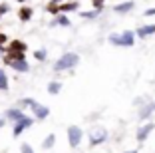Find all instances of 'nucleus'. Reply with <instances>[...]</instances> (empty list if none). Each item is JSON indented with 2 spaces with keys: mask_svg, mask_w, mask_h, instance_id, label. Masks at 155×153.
Returning <instances> with one entry per match:
<instances>
[{
  "mask_svg": "<svg viewBox=\"0 0 155 153\" xmlns=\"http://www.w3.org/2000/svg\"><path fill=\"white\" fill-rule=\"evenodd\" d=\"M110 42L115 46H125V48H129V46H133V42H135V34L133 32H123V34H111L110 36Z\"/></svg>",
  "mask_w": 155,
  "mask_h": 153,
  "instance_id": "nucleus-1",
  "label": "nucleus"
},
{
  "mask_svg": "<svg viewBox=\"0 0 155 153\" xmlns=\"http://www.w3.org/2000/svg\"><path fill=\"white\" fill-rule=\"evenodd\" d=\"M78 62H80V58H78V54H64L62 58L56 62V70H68V68H74L78 66Z\"/></svg>",
  "mask_w": 155,
  "mask_h": 153,
  "instance_id": "nucleus-2",
  "label": "nucleus"
},
{
  "mask_svg": "<svg viewBox=\"0 0 155 153\" xmlns=\"http://www.w3.org/2000/svg\"><path fill=\"white\" fill-rule=\"evenodd\" d=\"M22 105H30V108H32V111L36 113V117H40V119H44V117L50 113V111H48V108L36 104V101H32V99H22Z\"/></svg>",
  "mask_w": 155,
  "mask_h": 153,
  "instance_id": "nucleus-3",
  "label": "nucleus"
},
{
  "mask_svg": "<svg viewBox=\"0 0 155 153\" xmlns=\"http://www.w3.org/2000/svg\"><path fill=\"white\" fill-rule=\"evenodd\" d=\"M105 139H107V131H105V129H94L90 133V145H91V147L104 143Z\"/></svg>",
  "mask_w": 155,
  "mask_h": 153,
  "instance_id": "nucleus-4",
  "label": "nucleus"
},
{
  "mask_svg": "<svg viewBox=\"0 0 155 153\" xmlns=\"http://www.w3.org/2000/svg\"><path fill=\"white\" fill-rule=\"evenodd\" d=\"M68 139H70V145H72V147H78L80 141H82V129L76 127V125H72L68 129Z\"/></svg>",
  "mask_w": 155,
  "mask_h": 153,
  "instance_id": "nucleus-5",
  "label": "nucleus"
},
{
  "mask_svg": "<svg viewBox=\"0 0 155 153\" xmlns=\"http://www.w3.org/2000/svg\"><path fill=\"white\" fill-rule=\"evenodd\" d=\"M153 129H155V123H145V125H141V127H139V131H137V141L143 143V141L149 137V133Z\"/></svg>",
  "mask_w": 155,
  "mask_h": 153,
  "instance_id": "nucleus-6",
  "label": "nucleus"
},
{
  "mask_svg": "<svg viewBox=\"0 0 155 153\" xmlns=\"http://www.w3.org/2000/svg\"><path fill=\"white\" fill-rule=\"evenodd\" d=\"M4 62H6V64H10V66H12L14 70H18V72H26V70H28V64L24 62V60H10L8 56H6Z\"/></svg>",
  "mask_w": 155,
  "mask_h": 153,
  "instance_id": "nucleus-7",
  "label": "nucleus"
},
{
  "mask_svg": "<svg viewBox=\"0 0 155 153\" xmlns=\"http://www.w3.org/2000/svg\"><path fill=\"white\" fill-rule=\"evenodd\" d=\"M135 34H137L139 38H147V36H151V34H155V24H145V26H139Z\"/></svg>",
  "mask_w": 155,
  "mask_h": 153,
  "instance_id": "nucleus-8",
  "label": "nucleus"
},
{
  "mask_svg": "<svg viewBox=\"0 0 155 153\" xmlns=\"http://www.w3.org/2000/svg\"><path fill=\"white\" fill-rule=\"evenodd\" d=\"M30 125H32V119H30V117H22V119H20L18 123H16V127H14V135L18 137V135L22 133V131L26 129V127H30Z\"/></svg>",
  "mask_w": 155,
  "mask_h": 153,
  "instance_id": "nucleus-9",
  "label": "nucleus"
},
{
  "mask_svg": "<svg viewBox=\"0 0 155 153\" xmlns=\"http://www.w3.org/2000/svg\"><path fill=\"white\" fill-rule=\"evenodd\" d=\"M153 111H155V101H149L147 105H143V108L139 109V119H147Z\"/></svg>",
  "mask_w": 155,
  "mask_h": 153,
  "instance_id": "nucleus-10",
  "label": "nucleus"
},
{
  "mask_svg": "<svg viewBox=\"0 0 155 153\" xmlns=\"http://www.w3.org/2000/svg\"><path fill=\"white\" fill-rule=\"evenodd\" d=\"M129 10H133V2H123V4L115 6V12H119V14H125V12H129Z\"/></svg>",
  "mask_w": 155,
  "mask_h": 153,
  "instance_id": "nucleus-11",
  "label": "nucleus"
},
{
  "mask_svg": "<svg viewBox=\"0 0 155 153\" xmlns=\"http://www.w3.org/2000/svg\"><path fill=\"white\" fill-rule=\"evenodd\" d=\"M6 115H8L10 119H16V121H20V119L24 117V113H22V109H8V111H6Z\"/></svg>",
  "mask_w": 155,
  "mask_h": 153,
  "instance_id": "nucleus-12",
  "label": "nucleus"
},
{
  "mask_svg": "<svg viewBox=\"0 0 155 153\" xmlns=\"http://www.w3.org/2000/svg\"><path fill=\"white\" fill-rule=\"evenodd\" d=\"M10 50H14V52H24V50H26V44L20 42V40H16V42H12V48Z\"/></svg>",
  "mask_w": 155,
  "mask_h": 153,
  "instance_id": "nucleus-13",
  "label": "nucleus"
},
{
  "mask_svg": "<svg viewBox=\"0 0 155 153\" xmlns=\"http://www.w3.org/2000/svg\"><path fill=\"white\" fill-rule=\"evenodd\" d=\"M30 16H32V10L30 8H22L20 10V20H30Z\"/></svg>",
  "mask_w": 155,
  "mask_h": 153,
  "instance_id": "nucleus-14",
  "label": "nucleus"
},
{
  "mask_svg": "<svg viewBox=\"0 0 155 153\" xmlns=\"http://www.w3.org/2000/svg\"><path fill=\"white\" fill-rule=\"evenodd\" d=\"M6 74H4V70H0V90H6L8 88V84H6Z\"/></svg>",
  "mask_w": 155,
  "mask_h": 153,
  "instance_id": "nucleus-15",
  "label": "nucleus"
},
{
  "mask_svg": "<svg viewBox=\"0 0 155 153\" xmlns=\"http://www.w3.org/2000/svg\"><path fill=\"white\" fill-rule=\"evenodd\" d=\"M54 141H56V137H54V135H48V137L44 139V149H50L52 145H54Z\"/></svg>",
  "mask_w": 155,
  "mask_h": 153,
  "instance_id": "nucleus-16",
  "label": "nucleus"
},
{
  "mask_svg": "<svg viewBox=\"0 0 155 153\" xmlns=\"http://www.w3.org/2000/svg\"><path fill=\"white\" fill-rule=\"evenodd\" d=\"M48 91H50V94H58L60 91V84L58 81H52L50 86H48Z\"/></svg>",
  "mask_w": 155,
  "mask_h": 153,
  "instance_id": "nucleus-17",
  "label": "nucleus"
},
{
  "mask_svg": "<svg viewBox=\"0 0 155 153\" xmlns=\"http://www.w3.org/2000/svg\"><path fill=\"white\" fill-rule=\"evenodd\" d=\"M78 2H68V4H62V10H76Z\"/></svg>",
  "mask_w": 155,
  "mask_h": 153,
  "instance_id": "nucleus-18",
  "label": "nucleus"
},
{
  "mask_svg": "<svg viewBox=\"0 0 155 153\" xmlns=\"http://www.w3.org/2000/svg\"><path fill=\"white\" fill-rule=\"evenodd\" d=\"M96 16H97V10L96 12H84L82 14V18H96Z\"/></svg>",
  "mask_w": 155,
  "mask_h": 153,
  "instance_id": "nucleus-19",
  "label": "nucleus"
},
{
  "mask_svg": "<svg viewBox=\"0 0 155 153\" xmlns=\"http://www.w3.org/2000/svg\"><path fill=\"white\" fill-rule=\"evenodd\" d=\"M58 22L62 24V26H68V24H70V20L66 18V16H60V18H58Z\"/></svg>",
  "mask_w": 155,
  "mask_h": 153,
  "instance_id": "nucleus-20",
  "label": "nucleus"
},
{
  "mask_svg": "<svg viewBox=\"0 0 155 153\" xmlns=\"http://www.w3.org/2000/svg\"><path fill=\"white\" fill-rule=\"evenodd\" d=\"M22 153H34V151H32V147H30L28 143H24L22 145Z\"/></svg>",
  "mask_w": 155,
  "mask_h": 153,
  "instance_id": "nucleus-21",
  "label": "nucleus"
},
{
  "mask_svg": "<svg viewBox=\"0 0 155 153\" xmlns=\"http://www.w3.org/2000/svg\"><path fill=\"white\" fill-rule=\"evenodd\" d=\"M36 58L38 60H44L46 58V52H44V50H38V52H36Z\"/></svg>",
  "mask_w": 155,
  "mask_h": 153,
  "instance_id": "nucleus-22",
  "label": "nucleus"
},
{
  "mask_svg": "<svg viewBox=\"0 0 155 153\" xmlns=\"http://www.w3.org/2000/svg\"><path fill=\"white\" fill-rule=\"evenodd\" d=\"M94 6H96L97 10H101V6H104V0H94Z\"/></svg>",
  "mask_w": 155,
  "mask_h": 153,
  "instance_id": "nucleus-23",
  "label": "nucleus"
},
{
  "mask_svg": "<svg viewBox=\"0 0 155 153\" xmlns=\"http://www.w3.org/2000/svg\"><path fill=\"white\" fill-rule=\"evenodd\" d=\"M145 16H155V8H147L145 10Z\"/></svg>",
  "mask_w": 155,
  "mask_h": 153,
  "instance_id": "nucleus-24",
  "label": "nucleus"
},
{
  "mask_svg": "<svg viewBox=\"0 0 155 153\" xmlns=\"http://www.w3.org/2000/svg\"><path fill=\"white\" fill-rule=\"evenodd\" d=\"M4 42H6V36H4V34H0V46L4 44Z\"/></svg>",
  "mask_w": 155,
  "mask_h": 153,
  "instance_id": "nucleus-25",
  "label": "nucleus"
},
{
  "mask_svg": "<svg viewBox=\"0 0 155 153\" xmlns=\"http://www.w3.org/2000/svg\"><path fill=\"white\" fill-rule=\"evenodd\" d=\"M2 125H4V119H0V127H2Z\"/></svg>",
  "mask_w": 155,
  "mask_h": 153,
  "instance_id": "nucleus-26",
  "label": "nucleus"
},
{
  "mask_svg": "<svg viewBox=\"0 0 155 153\" xmlns=\"http://www.w3.org/2000/svg\"><path fill=\"white\" fill-rule=\"evenodd\" d=\"M125 153H137V151H135V149H133V151H125Z\"/></svg>",
  "mask_w": 155,
  "mask_h": 153,
  "instance_id": "nucleus-27",
  "label": "nucleus"
},
{
  "mask_svg": "<svg viewBox=\"0 0 155 153\" xmlns=\"http://www.w3.org/2000/svg\"><path fill=\"white\" fill-rule=\"evenodd\" d=\"M20 2H22V0H20Z\"/></svg>",
  "mask_w": 155,
  "mask_h": 153,
  "instance_id": "nucleus-28",
  "label": "nucleus"
},
{
  "mask_svg": "<svg viewBox=\"0 0 155 153\" xmlns=\"http://www.w3.org/2000/svg\"><path fill=\"white\" fill-rule=\"evenodd\" d=\"M0 12H2V10H0Z\"/></svg>",
  "mask_w": 155,
  "mask_h": 153,
  "instance_id": "nucleus-29",
  "label": "nucleus"
}]
</instances>
